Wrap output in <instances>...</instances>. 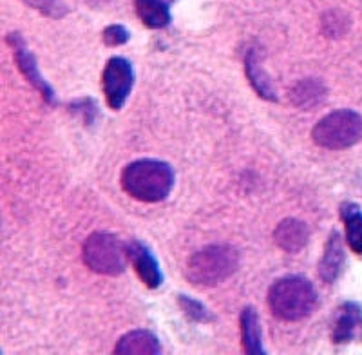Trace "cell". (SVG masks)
<instances>
[{"label":"cell","instance_id":"6da1fadb","mask_svg":"<svg viewBox=\"0 0 362 355\" xmlns=\"http://www.w3.org/2000/svg\"><path fill=\"white\" fill-rule=\"evenodd\" d=\"M122 185L134 199L145 203L163 202L173 190L174 173L165 161L138 160L124 169Z\"/></svg>","mask_w":362,"mask_h":355},{"label":"cell","instance_id":"7a4b0ae2","mask_svg":"<svg viewBox=\"0 0 362 355\" xmlns=\"http://www.w3.org/2000/svg\"><path fill=\"white\" fill-rule=\"evenodd\" d=\"M268 305L276 318L283 321H300L308 318L315 308V289L305 277H283L270 286Z\"/></svg>","mask_w":362,"mask_h":355},{"label":"cell","instance_id":"3957f363","mask_svg":"<svg viewBox=\"0 0 362 355\" xmlns=\"http://www.w3.org/2000/svg\"><path fill=\"white\" fill-rule=\"evenodd\" d=\"M238 252L228 245H212L190 257L187 277L196 286H216L238 269Z\"/></svg>","mask_w":362,"mask_h":355},{"label":"cell","instance_id":"277c9868","mask_svg":"<svg viewBox=\"0 0 362 355\" xmlns=\"http://www.w3.org/2000/svg\"><path fill=\"white\" fill-rule=\"evenodd\" d=\"M362 136V116L358 112L342 109L326 115L313 127L312 138L325 149L341 151L357 144Z\"/></svg>","mask_w":362,"mask_h":355},{"label":"cell","instance_id":"5b68a950","mask_svg":"<svg viewBox=\"0 0 362 355\" xmlns=\"http://www.w3.org/2000/svg\"><path fill=\"white\" fill-rule=\"evenodd\" d=\"M83 261L93 272L103 276H118L129 261L127 245L107 232H95L83 243Z\"/></svg>","mask_w":362,"mask_h":355},{"label":"cell","instance_id":"8992f818","mask_svg":"<svg viewBox=\"0 0 362 355\" xmlns=\"http://www.w3.org/2000/svg\"><path fill=\"white\" fill-rule=\"evenodd\" d=\"M132 83H134V71H132L131 64L122 57L111 58L103 69L102 76L103 95H105L109 107L115 111L124 107L125 100L132 91Z\"/></svg>","mask_w":362,"mask_h":355},{"label":"cell","instance_id":"52a82bcc","mask_svg":"<svg viewBox=\"0 0 362 355\" xmlns=\"http://www.w3.org/2000/svg\"><path fill=\"white\" fill-rule=\"evenodd\" d=\"M357 337H362V310L355 303H344L335 314L332 339L334 343H350Z\"/></svg>","mask_w":362,"mask_h":355},{"label":"cell","instance_id":"ba28073f","mask_svg":"<svg viewBox=\"0 0 362 355\" xmlns=\"http://www.w3.org/2000/svg\"><path fill=\"white\" fill-rule=\"evenodd\" d=\"M127 254L136 274L148 289H156L161 285L163 276H161L160 264L147 247H144L140 241H132L131 245H127Z\"/></svg>","mask_w":362,"mask_h":355},{"label":"cell","instance_id":"9c48e42d","mask_svg":"<svg viewBox=\"0 0 362 355\" xmlns=\"http://www.w3.org/2000/svg\"><path fill=\"white\" fill-rule=\"evenodd\" d=\"M8 40L13 44V50H15V57H17V64H18V67H21L22 73L25 75V78H28L29 82L37 87L38 91L42 93V96H44L45 100H49V102H51V100H53V91H51V87L45 83V80L42 78L40 73H38L33 54L25 50L24 44H22V40L18 38V35H9Z\"/></svg>","mask_w":362,"mask_h":355},{"label":"cell","instance_id":"30bf717a","mask_svg":"<svg viewBox=\"0 0 362 355\" xmlns=\"http://www.w3.org/2000/svg\"><path fill=\"white\" fill-rule=\"evenodd\" d=\"M308 227L299 219H284L277 225L276 232H274L276 243L283 248L284 252L290 254L299 252L308 241Z\"/></svg>","mask_w":362,"mask_h":355},{"label":"cell","instance_id":"8fae6325","mask_svg":"<svg viewBox=\"0 0 362 355\" xmlns=\"http://www.w3.org/2000/svg\"><path fill=\"white\" fill-rule=\"evenodd\" d=\"M160 351V341L151 332L145 330L129 332L115 347V354L122 355H156Z\"/></svg>","mask_w":362,"mask_h":355},{"label":"cell","instance_id":"7c38bea8","mask_svg":"<svg viewBox=\"0 0 362 355\" xmlns=\"http://www.w3.org/2000/svg\"><path fill=\"white\" fill-rule=\"evenodd\" d=\"M342 263H344V252H342L341 247V238H339L337 232H332L328 245H326L325 257H322L321 264H319V272H321L322 279L326 283L335 281V277L341 272Z\"/></svg>","mask_w":362,"mask_h":355},{"label":"cell","instance_id":"4fadbf2b","mask_svg":"<svg viewBox=\"0 0 362 355\" xmlns=\"http://www.w3.org/2000/svg\"><path fill=\"white\" fill-rule=\"evenodd\" d=\"M136 11L147 28L160 29L170 22V6L147 2V0H136Z\"/></svg>","mask_w":362,"mask_h":355},{"label":"cell","instance_id":"5bb4252c","mask_svg":"<svg viewBox=\"0 0 362 355\" xmlns=\"http://www.w3.org/2000/svg\"><path fill=\"white\" fill-rule=\"evenodd\" d=\"M241 337H243V348L248 354H263L259 322L254 308H245L241 314Z\"/></svg>","mask_w":362,"mask_h":355},{"label":"cell","instance_id":"9a60e30c","mask_svg":"<svg viewBox=\"0 0 362 355\" xmlns=\"http://www.w3.org/2000/svg\"><path fill=\"white\" fill-rule=\"evenodd\" d=\"M342 218L346 223V240L355 254H362V212L357 206L348 205L342 211Z\"/></svg>","mask_w":362,"mask_h":355},{"label":"cell","instance_id":"2e32d148","mask_svg":"<svg viewBox=\"0 0 362 355\" xmlns=\"http://www.w3.org/2000/svg\"><path fill=\"white\" fill-rule=\"evenodd\" d=\"M247 73H248V78H250V83L254 86V89L259 93V96L268 100H276V93L272 89L270 82L264 78L263 71L257 69V64L254 60V53L248 54L247 58Z\"/></svg>","mask_w":362,"mask_h":355},{"label":"cell","instance_id":"e0dca14e","mask_svg":"<svg viewBox=\"0 0 362 355\" xmlns=\"http://www.w3.org/2000/svg\"><path fill=\"white\" fill-rule=\"evenodd\" d=\"M319 98H321V83L303 82L296 89V102L303 105V107H308V100H312V103H317Z\"/></svg>","mask_w":362,"mask_h":355},{"label":"cell","instance_id":"ac0fdd59","mask_svg":"<svg viewBox=\"0 0 362 355\" xmlns=\"http://www.w3.org/2000/svg\"><path fill=\"white\" fill-rule=\"evenodd\" d=\"M25 4L33 6L40 13H45L49 17H62L64 13L67 11L66 6L60 0H24Z\"/></svg>","mask_w":362,"mask_h":355},{"label":"cell","instance_id":"d6986e66","mask_svg":"<svg viewBox=\"0 0 362 355\" xmlns=\"http://www.w3.org/2000/svg\"><path fill=\"white\" fill-rule=\"evenodd\" d=\"M102 38L107 46H122V44H125V42L129 40V33L124 25H109V28L103 31Z\"/></svg>","mask_w":362,"mask_h":355},{"label":"cell","instance_id":"ffe728a7","mask_svg":"<svg viewBox=\"0 0 362 355\" xmlns=\"http://www.w3.org/2000/svg\"><path fill=\"white\" fill-rule=\"evenodd\" d=\"M181 306H183V310H185V314L189 315V318L196 319V321H209V312L205 310V306L199 305L198 301H192V299L185 298V296H181L180 299Z\"/></svg>","mask_w":362,"mask_h":355},{"label":"cell","instance_id":"44dd1931","mask_svg":"<svg viewBox=\"0 0 362 355\" xmlns=\"http://www.w3.org/2000/svg\"><path fill=\"white\" fill-rule=\"evenodd\" d=\"M147 2H156V4H163V6H170L174 0H147Z\"/></svg>","mask_w":362,"mask_h":355}]
</instances>
